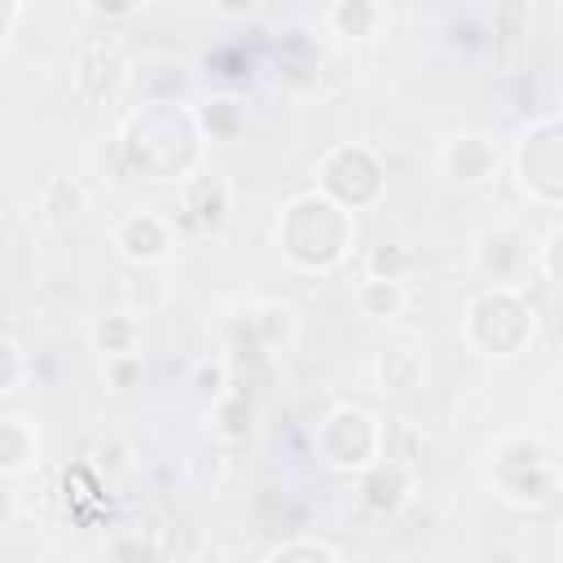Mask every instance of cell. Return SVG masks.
<instances>
[{
    "mask_svg": "<svg viewBox=\"0 0 563 563\" xmlns=\"http://www.w3.org/2000/svg\"><path fill=\"white\" fill-rule=\"evenodd\" d=\"M444 163H449V176H453V180L479 185V180L493 172V150L484 145V136H457V141L444 150Z\"/></svg>",
    "mask_w": 563,
    "mask_h": 563,
    "instance_id": "2",
    "label": "cell"
},
{
    "mask_svg": "<svg viewBox=\"0 0 563 563\" xmlns=\"http://www.w3.org/2000/svg\"><path fill=\"white\" fill-rule=\"evenodd\" d=\"M400 303H405L400 277H369V282L361 286V308H365L369 317H391V312H400Z\"/></svg>",
    "mask_w": 563,
    "mask_h": 563,
    "instance_id": "5",
    "label": "cell"
},
{
    "mask_svg": "<svg viewBox=\"0 0 563 563\" xmlns=\"http://www.w3.org/2000/svg\"><path fill=\"white\" fill-rule=\"evenodd\" d=\"M119 246H123V255L150 264V260H163V255H167L172 238H167V224H163L158 216H132V220H123V229H119Z\"/></svg>",
    "mask_w": 563,
    "mask_h": 563,
    "instance_id": "1",
    "label": "cell"
},
{
    "mask_svg": "<svg viewBox=\"0 0 563 563\" xmlns=\"http://www.w3.org/2000/svg\"><path fill=\"white\" fill-rule=\"evenodd\" d=\"M374 277H400V251L396 246L374 251Z\"/></svg>",
    "mask_w": 563,
    "mask_h": 563,
    "instance_id": "9",
    "label": "cell"
},
{
    "mask_svg": "<svg viewBox=\"0 0 563 563\" xmlns=\"http://www.w3.org/2000/svg\"><path fill=\"white\" fill-rule=\"evenodd\" d=\"M22 418H4L0 422V471L4 475H18V471H26L31 466V457H35V435L31 440H22Z\"/></svg>",
    "mask_w": 563,
    "mask_h": 563,
    "instance_id": "3",
    "label": "cell"
},
{
    "mask_svg": "<svg viewBox=\"0 0 563 563\" xmlns=\"http://www.w3.org/2000/svg\"><path fill=\"white\" fill-rule=\"evenodd\" d=\"M92 339H97V347L106 352V361H110V356H132L136 325H132L123 312H106V317L92 325Z\"/></svg>",
    "mask_w": 563,
    "mask_h": 563,
    "instance_id": "4",
    "label": "cell"
},
{
    "mask_svg": "<svg viewBox=\"0 0 563 563\" xmlns=\"http://www.w3.org/2000/svg\"><path fill=\"white\" fill-rule=\"evenodd\" d=\"M224 13H251L255 9V0H216Z\"/></svg>",
    "mask_w": 563,
    "mask_h": 563,
    "instance_id": "10",
    "label": "cell"
},
{
    "mask_svg": "<svg viewBox=\"0 0 563 563\" xmlns=\"http://www.w3.org/2000/svg\"><path fill=\"white\" fill-rule=\"evenodd\" d=\"M264 559H339V545H325V541H282Z\"/></svg>",
    "mask_w": 563,
    "mask_h": 563,
    "instance_id": "8",
    "label": "cell"
},
{
    "mask_svg": "<svg viewBox=\"0 0 563 563\" xmlns=\"http://www.w3.org/2000/svg\"><path fill=\"white\" fill-rule=\"evenodd\" d=\"M330 22L343 26L347 35H369V26H374V4H369V0H339L334 13H330Z\"/></svg>",
    "mask_w": 563,
    "mask_h": 563,
    "instance_id": "7",
    "label": "cell"
},
{
    "mask_svg": "<svg viewBox=\"0 0 563 563\" xmlns=\"http://www.w3.org/2000/svg\"><path fill=\"white\" fill-rule=\"evenodd\" d=\"M378 378H383V387L405 391V387H413V378H418V361H413L405 347H391V352L378 356Z\"/></svg>",
    "mask_w": 563,
    "mask_h": 563,
    "instance_id": "6",
    "label": "cell"
}]
</instances>
